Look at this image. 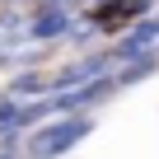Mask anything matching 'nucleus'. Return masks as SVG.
<instances>
[{
	"label": "nucleus",
	"instance_id": "1",
	"mask_svg": "<svg viewBox=\"0 0 159 159\" xmlns=\"http://www.w3.org/2000/svg\"><path fill=\"white\" fill-rule=\"evenodd\" d=\"M84 136H89V122H84V117H61V122L33 131V140H28V159H56V154H66L75 140H84Z\"/></svg>",
	"mask_w": 159,
	"mask_h": 159
},
{
	"label": "nucleus",
	"instance_id": "2",
	"mask_svg": "<svg viewBox=\"0 0 159 159\" xmlns=\"http://www.w3.org/2000/svg\"><path fill=\"white\" fill-rule=\"evenodd\" d=\"M154 47H159V24H145V28H136V38L122 42V56H140V52H154Z\"/></svg>",
	"mask_w": 159,
	"mask_h": 159
},
{
	"label": "nucleus",
	"instance_id": "3",
	"mask_svg": "<svg viewBox=\"0 0 159 159\" xmlns=\"http://www.w3.org/2000/svg\"><path fill=\"white\" fill-rule=\"evenodd\" d=\"M0 159H19V154H10V150H5V154H0Z\"/></svg>",
	"mask_w": 159,
	"mask_h": 159
}]
</instances>
